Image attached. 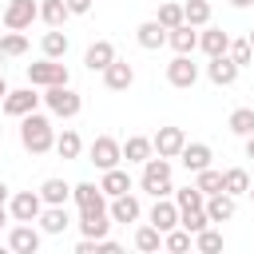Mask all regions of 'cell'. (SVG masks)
<instances>
[{"instance_id":"43","label":"cell","mask_w":254,"mask_h":254,"mask_svg":"<svg viewBox=\"0 0 254 254\" xmlns=\"http://www.w3.org/2000/svg\"><path fill=\"white\" fill-rule=\"evenodd\" d=\"M67 12L71 16H87L91 12V0H67Z\"/></svg>"},{"instance_id":"47","label":"cell","mask_w":254,"mask_h":254,"mask_svg":"<svg viewBox=\"0 0 254 254\" xmlns=\"http://www.w3.org/2000/svg\"><path fill=\"white\" fill-rule=\"evenodd\" d=\"M246 159H254V135H246Z\"/></svg>"},{"instance_id":"2","label":"cell","mask_w":254,"mask_h":254,"mask_svg":"<svg viewBox=\"0 0 254 254\" xmlns=\"http://www.w3.org/2000/svg\"><path fill=\"white\" fill-rule=\"evenodd\" d=\"M139 187H143L151 198L175 194V187H171V159H163V155H151V159L143 163V179H139Z\"/></svg>"},{"instance_id":"51","label":"cell","mask_w":254,"mask_h":254,"mask_svg":"<svg viewBox=\"0 0 254 254\" xmlns=\"http://www.w3.org/2000/svg\"><path fill=\"white\" fill-rule=\"evenodd\" d=\"M0 60H4V52H0Z\"/></svg>"},{"instance_id":"8","label":"cell","mask_w":254,"mask_h":254,"mask_svg":"<svg viewBox=\"0 0 254 254\" xmlns=\"http://www.w3.org/2000/svg\"><path fill=\"white\" fill-rule=\"evenodd\" d=\"M32 20H40V4H36V0H8V8H4V28L24 32V28H32Z\"/></svg>"},{"instance_id":"26","label":"cell","mask_w":254,"mask_h":254,"mask_svg":"<svg viewBox=\"0 0 254 254\" xmlns=\"http://www.w3.org/2000/svg\"><path fill=\"white\" fill-rule=\"evenodd\" d=\"M198 48H202L206 56H226V48H230V36H226L222 28H206V32L198 36Z\"/></svg>"},{"instance_id":"23","label":"cell","mask_w":254,"mask_h":254,"mask_svg":"<svg viewBox=\"0 0 254 254\" xmlns=\"http://www.w3.org/2000/svg\"><path fill=\"white\" fill-rule=\"evenodd\" d=\"M111 60H115V48H111L107 40H95V44L83 52V64H87V71H103Z\"/></svg>"},{"instance_id":"28","label":"cell","mask_w":254,"mask_h":254,"mask_svg":"<svg viewBox=\"0 0 254 254\" xmlns=\"http://www.w3.org/2000/svg\"><path fill=\"white\" fill-rule=\"evenodd\" d=\"M40 48H44V56H48V60H64V56H67V36H64L60 28H52V32H44Z\"/></svg>"},{"instance_id":"14","label":"cell","mask_w":254,"mask_h":254,"mask_svg":"<svg viewBox=\"0 0 254 254\" xmlns=\"http://www.w3.org/2000/svg\"><path fill=\"white\" fill-rule=\"evenodd\" d=\"M206 75H210V83H214V87H230V83L238 79V64H234L230 56H210Z\"/></svg>"},{"instance_id":"48","label":"cell","mask_w":254,"mask_h":254,"mask_svg":"<svg viewBox=\"0 0 254 254\" xmlns=\"http://www.w3.org/2000/svg\"><path fill=\"white\" fill-rule=\"evenodd\" d=\"M254 0H230V8H250Z\"/></svg>"},{"instance_id":"21","label":"cell","mask_w":254,"mask_h":254,"mask_svg":"<svg viewBox=\"0 0 254 254\" xmlns=\"http://www.w3.org/2000/svg\"><path fill=\"white\" fill-rule=\"evenodd\" d=\"M167 44H171L175 52L190 56V52L198 48V32H194V24H179V28H171V32H167Z\"/></svg>"},{"instance_id":"35","label":"cell","mask_w":254,"mask_h":254,"mask_svg":"<svg viewBox=\"0 0 254 254\" xmlns=\"http://www.w3.org/2000/svg\"><path fill=\"white\" fill-rule=\"evenodd\" d=\"M179 226H187L190 234L206 230V226H210V214H206V206H194V210H179Z\"/></svg>"},{"instance_id":"1","label":"cell","mask_w":254,"mask_h":254,"mask_svg":"<svg viewBox=\"0 0 254 254\" xmlns=\"http://www.w3.org/2000/svg\"><path fill=\"white\" fill-rule=\"evenodd\" d=\"M20 143H24V151H32V155H44V151H52V147H56V131H52L48 115H40V111H28V115L20 119Z\"/></svg>"},{"instance_id":"6","label":"cell","mask_w":254,"mask_h":254,"mask_svg":"<svg viewBox=\"0 0 254 254\" xmlns=\"http://www.w3.org/2000/svg\"><path fill=\"white\" fill-rule=\"evenodd\" d=\"M87 155H91L87 163H95L99 171H111V167H119V159H123V143L111 139V135H99V139H91Z\"/></svg>"},{"instance_id":"46","label":"cell","mask_w":254,"mask_h":254,"mask_svg":"<svg viewBox=\"0 0 254 254\" xmlns=\"http://www.w3.org/2000/svg\"><path fill=\"white\" fill-rule=\"evenodd\" d=\"M0 206H8V183H0Z\"/></svg>"},{"instance_id":"40","label":"cell","mask_w":254,"mask_h":254,"mask_svg":"<svg viewBox=\"0 0 254 254\" xmlns=\"http://www.w3.org/2000/svg\"><path fill=\"white\" fill-rule=\"evenodd\" d=\"M155 20H159L167 32L179 28V24H187V20H183V4H159V16H155Z\"/></svg>"},{"instance_id":"9","label":"cell","mask_w":254,"mask_h":254,"mask_svg":"<svg viewBox=\"0 0 254 254\" xmlns=\"http://www.w3.org/2000/svg\"><path fill=\"white\" fill-rule=\"evenodd\" d=\"M167 83L171 87H194L198 83V64L183 52H175V60L167 64Z\"/></svg>"},{"instance_id":"38","label":"cell","mask_w":254,"mask_h":254,"mask_svg":"<svg viewBox=\"0 0 254 254\" xmlns=\"http://www.w3.org/2000/svg\"><path fill=\"white\" fill-rule=\"evenodd\" d=\"M0 52H4V56H24V52H28V36L8 28V32L0 36Z\"/></svg>"},{"instance_id":"13","label":"cell","mask_w":254,"mask_h":254,"mask_svg":"<svg viewBox=\"0 0 254 254\" xmlns=\"http://www.w3.org/2000/svg\"><path fill=\"white\" fill-rule=\"evenodd\" d=\"M8 246H12L16 254H36V250H40V230H36L32 222H16V226L8 230Z\"/></svg>"},{"instance_id":"41","label":"cell","mask_w":254,"mask_h":254,"mask_svg":"<svg viewBox=\"0 0 254 254\" xmlns=\"http://www.w3.org/2000/svg\"><path fill=\"white\" fill-rule=\"evenodd\" d=\"M194 246H198L202 254H218V250H222V234L206 226V230H198V234H194Z\"/></svg>"},{"instance_id":"29","label":"cell","mask_w":254,"mask_h":254,"mask_svg":"<svg viewBox=\"0 0 254 254\" xmlns=\"http://www.w3.org/2000/svg\"><path fill=\"white\" fill-rule=\"evenodd\" d=\"M222 190H226V194H234V198H238V194H246V190H250V175H246L242 167L222 171Z\"/></svg>"},{"instance_id":"33","label":"cell","mask_w":254,"mask_h":254,"mask_svg":"<svg viewBox=\"0 0 254 254\" xmlns=\"http://www.w3.org/2000/svg\"><path fill=\"white\" fill-rule=\"evenodd\" d=\"M183 20L194 24V28H206V24H210V4H206V0H187V4H183Z\"/></svg>"},{"instance_id":"39","label":"cell","mask_w":254,"mask_h":254,"mask_svg":"<svg viewBox=\"0 0 254 254\" xmlns=\"http://www.w3.org/2000/svg\"><path fill=\"white\" fill-rule=\"evenodd\" d=\"M175 202H179V210H194V206H206V194L198 187H183V190H175Z\"/></svg>"},{"instance_id":"34","label":"cell","mask_w":254,"mask_h":254,"mask_svg":"<svg viewBox=\"0 0 254 254\" xmlns=\"http://www.w3.org/2000/svg\"><path fill=\"white\" fill-rule=\"evenodd\" d=\"M79 151H83V139H79L75 131L56 135V155H60V159H79Z\"/></svg>"},{"instance_id":"37","label":"cell","mask_w":254,"mask_h":254,"mask_svg":"<svg viewBox=\"0 0 254 254\" xmlns=\"http://www.w3.org/2000/svg\"><path fill=\"white\" fill-rule=\"evenodd\" d=\"M194 187H198L202 194H218V190H222V171H214V167L198 171V175H194Z\"/></svg>"},{"instance_id":"20","label":"cell","mask_w":254,"mask_h":254,"mask_svg":"<svg viewBox=\"0 0 254 254\" xmlns=\"http://www.w3.org/2000/svg\"><path fill=\"white\" fill-rule=\"evenodd\" d=\"M234 194H226V190H218V194H206V214H210V222H230L234 218Z\"/></svg>"},{"instance_id":"44","label":"cell","mask_w":254,"mask_h":254,"mask_svg":"<svg viewBox=\"0 0 254 254\" xmlns=\"http://www.w3.org/2000/svg\"><path fill=\"white\" fill-rule=\"evenodd\" d=\"M95 254H119V242H111V238H99V242H95Z\"/></svg>"},{"instance_id":"3","label":"cell","mask_w":254,"mask_h":254,"mask_svg":"<svg viewBox=\"0 0 254 254\" xmlns=\"http://www.w3.org/2000/svg\"><path fill=\"white\" fill-rule=\"evenodd\" d=\"M44 103H48L52 115H60V119H71V115H79V107H83L79 91H71L67 83H52V87H44Z\"/></svg>"},{"instance_id":"24","label":"cell","mask_w":254,"mask_h":254,"mask_svg":"<svg viewBox=\"0 0 254 254\" xmlns=\"http://www.w3.org/2000/svg\"><path fill=\"white\" fill-rule=\"evenodd\" d=\"M99 187H103V194H107V198H115V194H127V190H131V175H127L123 167H111V171H103Z\"/></svg>"},{"instance_id":"10","label":"cell","mask_w":254,"mask_h":254,"mask_svg":"<svg viewBox=\"0 0 254 254\" xmlns=\"http://www.w3.org/2000/svg\"><path fill=\"white\" fill-rule=\"evenodd\" d=\"M103 83H107V91H127V87L135 83V67L115 56V60L103 67Z\"/></svg>"},{"instance_id":"18","label":"cell","mask_w":254,"mask_h":254,"mask_svg":"<svg viewBox=\"0 0 254 254\" xmlns=\"http://www.w3.org/2000/svg\"><path fill=\"white\" fill-rule=\"evenodd\" d=\"M179 159H183V167H187L190 175H198V171H206V167H210V159H214V155H210V147H206V143H187V147L179 151Z\"/></svg>"},{"instance_id":"11","label":"cell","mask_w":254,"mask_h":254,"mask_svg":"<svg viewBox=\"0 0 254 254\" xmlns=\"http://www.w3.org/2000/svg\"><path fill=\"white\" fill-rule=\"evenodd\" d=\"M44 95H36L32 87H20V91H8L4 95V115H12V119H24L28 111H36V103H40Z\"/></svg>"},{"instance_id":"27","label":"cell","mask_w":254,"mask_h":254,"mask_svg":"<svg viewBox=\"0 0 254 254\" xmlns=\"http://www.w3.org/2000/svg\"><path fill=\"white\" fill-rule=\"evenodd\" d=\"M67 16H71V12H67V0H44V4H40V20H44L48 28H64Z\"/></svg>"},{"instance_id":"25","label":"cell","mask_w":254,"mask_h":254,"mask_svg":"<svg viewBox=\"0 0 254 254\" xmlns=\"http://www.w3.org/2000/svg\"><path fill=\"white\" fill-rule=\"evenodd\" d=\"M151 155H155V143H151L147 135H131V139L123 143V159H127V163H147Z\"/></svg>"},{"instance_id":"16","label":"cell","mask_w":254,"mask_h":254,"mask_svg":"<svg viewBox=\"0 0 254 254\" xmlns=\"http://www.w3.org/2000/svg\"><path fill=\"white\" fill-rule=\"evenodd\" d=\"M151 222L167 234V230H175L179 226V202L171 198V194H163V198H155V206H151Z\"/></svg>"},{"instance_id":"15","label":"cell","mask_w":254,"mask_h":254,"mask_svg":"<svg viewBox=\"0 0 254 254\" xmlns=\"http://www.w3.org/2000/svg\"><path fill=\"white\" fill-rule=\"evenodd\" d=\"M107 210H111V222H123V226H127V222H139V214H143V206H139V198H135L131 190H127V194H115Z\"/></svg>"},{"instance_id":"31","label":"cell","mask_w":254,"mask_h":254,"mask_svg":"<svg viewBox=\"0 0 254 254\" xmlns=\"http://www.w3.org/2000/svg\"><path fill=\"white\" fill-rule=\"evenodd\" d=\"M226 127L234 131V135H254V107H234L230 111V119H226Z\"/></svg>"},{"instance_id":"45","label":"cell","mask_w":254,"mask_h":254,"mask_svg":"<svg viewBox=\"0 0 254 254\" xmlns=\"http://www.w3.org/2000/svg\"><path fill=\"white\" fill-rule=\"evenodd\" d=\"M8 218H12V210H8V206H0V230L8 226Z\"/></svg>"},{"instance_id":"22","label":"cell","mask_w":254,"mask_h":254,"mask_svg":"<svg viewBox=\"0 0 254 254\" xmlns=\"http://www.w3.org/2000/svg\"><path fill=\"white\" fill-rule=\"evenodd\" d=\"M67 226H71L67 206H44V214H40V230L44 234H64Z\"/></svg>"},{"instance_id":"42","label":"cell","mask_w":254,"mask_h":254,"mask_svg":"<svg viewBox=\"0 0 254 254\" xmlns=\"http://www.w3.org/2000/svg\"><path fill=\"white\" fill-rule=\"evenodd\" d=\"M226 56L238 64V67H246L250 60H254V48H250V40H230V48H226Z\"/></svg>"},{"instance_id":"49","label":"cell","mask_w":254,"mask_h":254,"mask_svg":"<svg viewBox=\"0 0 254 254\" xmlns=\"http://www.w3.org/2000/svg\"><path fill=\"white\" fill-rule=\"evenodd\" d=\"M246 40H250V48H254V28H250V36H246Z\"/></svg>"},{"instance_id":"17","label":"cell","mask_w":254,"mask_h":254,"mask_svg":"<svg viewBox=\"0 0 254 254\" xmlns=\"http://www.w3.org/2000/svg\"><path fill=\"white\" fill-rule=\"evenodd\" d=\"M135 40H139V48H147V52H159V48L167 44V28H163L159 20H143V24L135 28Z\"/></svg>"},{"instance_id":"32","label":"cell","mask_w":254,"mask_h":254,"mask_svg":"<svg viewBox=\"0 0 254 254\" xmlns=\"http://www.w3.org/2000/svg\"><path fill=\"white\" fill-rule=\"evenodd\" d=\"M135 246H139L143 254H151V250H159V246H163V230H159L155 222H147V226H139V230H135Z\"/></svg>"},{"instance_id":"50","label":"cell","mask_w":254,"mask_h":254,"mask_svg":"<svg viewBox=\"0 0 254 254\" xmlns=\"http://www.w3.org/2000/svg\"><path fill=\"white\" fill-rule=\"evenodd\" d=\"M246 194H250V202H254V183H250V190H246Z\"/></svg>"},{"instance_id":"4","label":"cell","mask_w":254,"mask_h":254,"mask_svg":"<svg viewBox=\"0 0 254 254\" xmlns=\"http://www.w3.org/2000/svg\"><path fill=\"white\" fill-rule=\"evenodd\" d=\"M8 210H12V222H40L44 198H40V190H16L8 198Z\"/></svg>"},{"instance_id":"19","label":"cell","mask_w":254,"mask_h":254,"mask_svg":"<svg viewBox=\"0 0 254 254\" xmlns=\"http://www.w3.org/2000/svg\"><path fill=\"white\" fill-rule=\"evenodd\" d=\"M40 198H44V206H67L71 183H64V179H44V183H40Z\"/></svg>"},{"instance_id":"30","label":"cell","mask_w":254,"mask_h":254,"mask_svg":"<svg viewBox=\"0 0 254 254\" xmlns=\"http://www.w3.org/2000/svg\"><path fill=\"white\" fill-rule=\"evenodd\" d=\"M71 198H75V206H95V202H103L107 194H103L99 183H75V187H71Z\"/></svg>"},{"instance_id":"5","label":"cell","mask_w":254,"mask_h":254,"mask_svg":"<svg viewBox=\"0 0 254 254\" xmlns=\"http://www.w3.org/2000/svg\"><path fill=\"white\" fill-rule=\"evenodd\" d=\"M71 75H67V67L60 64V60H40V64H28V83L32 87H52V83H67Z\"/></svg>"},{"instance_id":"12","label":"cell","mask_w":254,"mask_h":254,"mask_svg":"<svg viewBox=\"0 0 254 254\" xmlns=\"http://www.w3.org/2000/svg\"><path fill=\"white\" fill-rule=\"evenodd\" d=\"M151 143H155V155L179 159V151L187 147V135H183V127H159V135H155Z\"/></svg>"},{"instance_id":"7","label":"cell","mask_w":254,"mask_h":254,"mask_svg":"<svg viewBox=\"0 0 254 254\" xmlns=\"http://www.w3.org/2000/svg\"><path fill=\"white\" fill-rule=\"evenodd\" d=\"M79 230H83L87 238H107V230H111V210H107V202L79 206Z\"/></svg>"},{"instance_id":"36","label":"cell","mask_w":254,"mask_h":254,"mask_svg":"<svg viewBox=\"0 0 254 254\" xmlns=\"http://www.w3.org/2000/svg\"><path fill=\"white\" fill-rule=\"evenodd\" d=\"M190 242H194V234H190L187 226H175V230H167V234H163V246H167V250H175V254L190 250Z\"/></svg>"}]
</instances>
